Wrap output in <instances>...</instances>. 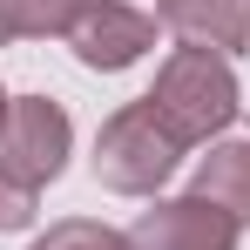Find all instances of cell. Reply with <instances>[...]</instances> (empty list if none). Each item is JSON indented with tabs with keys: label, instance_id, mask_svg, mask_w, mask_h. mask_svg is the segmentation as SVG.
Returning <instances> with one entry per match:
<instances>
[{
	"label": "cell",
	"instance_id": "6da1fadb",
	"mask_svg": "<svg viewBox=\"0 0 250 250\" xmlns=\"http://www.w3.org/2000/svg\"><path fill=\"white\" fill-rule=\"evenodd\" d=\"M142 102L196 149V142H209V135H223V128L237 122V75L209 47H176L163 68H156V88Z\"/></svg>",
	"mask_w": 250,
	"mask_h": 250
},
{
	"label": "cell",
	"instance_id": "52a82bcc",
	"mask_svg": "<svg viewBox=\"0 0 250 250\" xmlns=\"http://www.w3.org/2000/svg\"><path fill=\"white\" fill-rule=\"evenodd\" d=\"M196 196L216 209H230L237 223H250V142H209V156L196 163Z\"/></svg>",
	"mask_w": 250,
	"mask_h": 250
},
{
	"label": "cell",
	"instance_id": "ba28073f",
	"mask_svg": "<svg viewBox=\"0 0 250 250\" xmlns=\"http://www.w3.org/2000/svg\"><path fill=\"white\" fill-rule=\"evenodd\" d=\"M0 7H7V27H14V34H27V41L61 34V41H68L88 0H0Z\"/></svg>",
	"mask_w": 250,
	"mask_h": 250
},
{
	"label": "cell",
	"instance_id": "8fae6325",
	"mask_svg": "<svg viewBox=\"0 0 250 250\" xmlns=\"http://www.w3.org/2000/svg\"><path fill=\"white\" fill-rule=\"evenodd\" d=\"M7 108H14V95H7V88H0V135H7Z\"/></svg>",
	"mask_w": 250,
	"mask_h": 250
},
{
	"label": "cell",
	"instance_id": "9c48e42d",
	"mask_svg": "<svg viewBox=\"0 0 250 250\" xmlns=\"http://www.w3.org/2000/svg\"><path fill=\"white\" fill-rule=\"evenodd\" d=\"M34 250H128V237L95 223V216H68V223H47L34 237Z\"/></svg>",
	"mask_w": 250,
	"mask_h": 250
},
{
	"label": "cell",
	"instance_id": "7a4b0ae2",
	"mask_svg": "<svg viewBox=\"0 0 250 250\" xmlns=\"http://www.w3.org/2000/svg\"><path fill=\"white\" fill-rule=\"evenodd\" d=\"M183 135L149 108V102H122L102 135H95V176H102V189H115V196H156L176 163H183Z\"/></svg>",
	"mask_w": 250,
	"mask_h": 250
},
{
	"label": "cell",
	"instance_id": "7c38bea8",
	"mask_svg": "<svg viewBox=\"0 0 250 250\" xmlns=\"http://www.w3.org/2000/svg\"><path fill=\"white\" fill-rule=\"evenodd\" d=\"M0 41H14V27H7V7H0Z\"/></svg>",
	"mask_w": 250,
	"mask_h": 250
},
{
	"label": "cell",
	"instance_id": "30bf717a",
	"mask_svg": "<svg viewBox=\"0 0 250 250\" xmlns=\"http://www.w3.org/2000/svg\"><path fill=\"white\" fill-rule=\"evenodd\" d=\"M34 203H41V189H27V183H14L0 169V230H27L34 223Z\"/></svg>",
	"mask_w": 250,
	"mask_h": 250
},
{
	"label": "cell",
	"instance_id": "3957f363",
	"mask_svg": "<svg viewBox=\"0 0 250 250\" xmlns=\"http://www.w3.org/2000/svg\"><path fill=\"white\" fill-rule=\"evenodd\" d=\"M68 149H75V122L61 102L47 95H14L7 108V135H0V169L27 189H47L61 169H68Z\"/></svg>",
	"mask_w": 250,
	"mask_h": 250
},
{
	"label": "cell",
	"instance_id": "5b68a950",
	"mask_svg": "<svg viewBox=\"0 0 250 250\" xmlns=\"http://www.w3.org/2000/svg\"><path fill=\"white\" fill-rule=\"evenodd\" d=\"M237 237H244V223L189 189V196L142 209L135 230H128V250H237Z\"/></svg>",
	"mask_w": 250,
	"mask_h": 250
},
{
	"label": "cell",
	"instance_id": "277c9868",
	"mask_svg": "<svg viewBox=\"0 0 250 250\" xmlns=\"http://www.w3.org/2000/svg\"><path fill=\"white\" fill-rule=\"evenodd\" d=\"M156 34H163L156 14H142V7H128V0H88L82 21H75V34H68V47H75V61L95 68V75H122V68H135V61L156 47Z\"/></svg>",
	"mask_w": 250,
	"mask_h": 250
},
{
	"label": "cell",
	"instance_id": "8992f818",
	"mask_svg": "<svg viewBox=\"0 0 250 250\" xmlns=\"http://www.w3.org/2000/svg\"><path fill=\"white\" fill-rule=\"evenodd\" d=\"M156 21H163L183 47H209V54H223V61H230L237 47H250V0H163Z\"/></svg>",
	"mask_w": 250,
	"mask_h": 250
}]
</instances>
